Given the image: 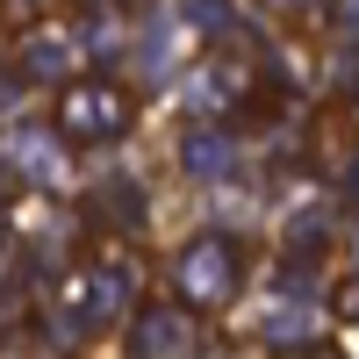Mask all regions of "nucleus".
Returning a JSON list of instances; mask_svg holds the SVG:
<instances>
[{"instance_id":"obj_3","label":"nucleus","mask_w":359,"mask_h":359,"mask_svg":"<svg viewBox=\"0 0 359 359\" xmlns=\"http://www.w3.org/2000/svg\"><path fill=\"white\" fill-rule=\"evenodd\" d=\"M180 165H187L194 180H223V172L237 165V137H230L223 123H201V130L180 137Z\"/></svg>"},{"instance_id":"obj_9","label":"nucleus","mask_w":359,"mask_h":359,"mask_svg":"<svg viewBox=\"0 0 359 359\" xmlns=\"http://www.w3.org/2000/svg\"><path fill=\"white\" fill-rule=\"evenodd\" d=\"M0 115H15V79H0Z\"/></svg>"},{"instance_id":"obj_4","label":"nucleus","mask_w":359,"mask_h":359,"mask_svg":"<svg viewBox=\"0 0 359 359\" xmlns=\"http://www.w3.org/2000/svg\"><path fill=\"white\" fill-rule=\"evenodd\" d=\"M180 345H187V316H180V309H144L137 331H130V352L137 359H172Z\"/></svg>"},{"instance_id":"obj_10","label":"nucleus","mask_w":359,"mask_h":359,"mask_svg":"<svg viewBox=\"0 0 359 359\" xmlns=\"http://www.w3.org/2000/svg\"><path fill=\"white\" fill-rule=\"evenodd\" d=\"M338 29H359V0H352V8H338Z\"/></svg>"},{"instance_id":"obj_8","label":"nucleus","mask_w":359,"mask_h":359,"mask_svg":"<svg viewBox=\"0 0 359 359\" xmlns=\"http://www.w3.org/2000/svg\"><path fill=\"white\" fill-rule=\"evenodd\" d=\"M180 22H194V29H230V8H223V0H180Z\"/></svg>"},{"instance_id":"obj_12","label":"nucleus","mask_w":359,"mask_h":359,"mask_svg":"<svg viewBox=\"0 0 359 359\" xmlns=\"http://www.w3.org/2000/svg\"><path fill=\"white\" fill-rule=\"evenodd\" d=\"M345 194H352V201H359V165H352V180H345Z\"/></svg>"},{"instance_id":"obj_5","label":"nucleus","mask_w":359,"mask_h":359,"mask_svg":"<svg viewBox=\"0 0 359 359\" xmlns=\"http://www.w3.org/2000/svg\"><path fill=\"white\" fill-rule=\"evenodd\" d=\"M309 331H316V302H309V280H302V287L287 280V302H280L273 316H266V338H273V345H294V338H309Z\"/></svg>"},{"instance_id":"obj_2","label":"nucleus","mask_w":359,"mask_h":359,"mask_svg":"<svg viewBox=\"0 0 359 359\" xmlns=\"http://www.w3.org/2000/svg\"><path fill=\"white\" fill-rule=\"evenodd\" d=\"M57 130H65L72 144H108V137H123V130H130V94H123V86H108V79H86V86L65 94Z\"/></svg>"},{"instance_id":"obj_11","label":"nucleus","mask_w":359,"mask_h":359,"mask_svg":"<svg viewBox=\"0 0 359 359\" xmlns=\"http://www.w3.org/2000/svg\"><path fill=\"white\" fill-rule=\"evenodd\" d=\"M0 194H15V172H8V165H0Z\"/></svg>"},{"instance_id":"obj_14","label":"nucleus","mask_w":359,"mask_h":359,"mask_svg":"<svg viewBox=\"0 0 359 359\" xmlns=\"http://www.w3.org/2000/svg\"><path fill=\"white\" fill-rule=\"evenodd\" d=\"M280 8H294V0H280Z\"/></svg>"},{"instance_id":"obj_13","label":"nucleus","mask_w":359,"mask_h":359,"mask_svg":"<svg viewBox=\"0 0 359 359\" xmlns=\"http://www.w3.org/2000/svg\"><path fill=\"white\" fill-rule=\"evenodd\" d=\"M0 252H8V237H0Z\"/></svg>"},{"instance_id":"obj_6","label":"nucleus","mask_w":359,"mask_h":359,"mask_svg":"<svg viewBox=\"0 0 359 359\" xmlns=\"http://www.w3.org/2000/svg\"><path fill=\"white\" fill-rule=\"evenodd\" d=\"M8 158L15 165H29V180H65V158H57V144L43 137V130H15V144H8Z\"/></svg>"},{"instance_id":"obj_1","label":"nucleus","mask_w":359,"mask_h":359,"mask_svg":"<svg viewBox=\"0 0 359 359\" xmlns=\"http://www.w3.org/2000/svg\"><path fill=\"white\" fill-rule=\"evenodd\" d=\"M172 273H180V294H187V302L216 309V302H230V294L245 287V252H237V237L208 230V237H194V245L180 252Z\"/></svg>"},{"instance_id":"obj_7","label":"nucleus","mask_w":359,"mask_h":359,"mask_svg":"<svg viewBox=\"0 0 359 359\" xmlns=\"http://www.w3.org/2000/svg\"><path fill=\"white\" fill-rule=\"evenodd\" d=\"M65 65H72V36H57V29H50V36H29V50H22L29 79H57Z\"/></svg>"}]
</instances>
